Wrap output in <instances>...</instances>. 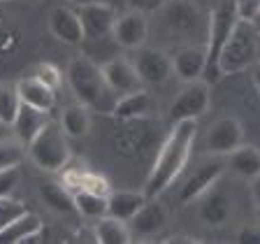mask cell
I'll use <instances>...</instances> for the list:
<instances>
[{"label": "cell", "instance_id": "6da1fadb", "mask_svg": "<svg viewBox=\"0 0 260 244\" xmlns=\"http://www.w3.org/2000/svg\"><path fill=\"white\" fill-rule=\"evenodd\" d=\"M170 126L172 128L156 149V158H153L149 177H146V198H160L172 186L174 179L184 172L186 163L193 154L195 137H198V119H184Z\"/></svg>", "mask_w": 260, "mask_h": 244}, {"label": "cell", "instance_id": "7a4b0ae2", "mask_svg": "<svg viewBox=\"0 0 260 244\" xmlns=\"http://www.w3.org/2000/svg\"><path fill=\"white\" fill-rule=\"evenodd\" d=\"M65 77H68V86L77 98V103L95 112H112L114 93L105 84L103 70L95 60H91L88 56H75L68 63Z\"/></svg>", "mask_w": 260, "mask_h": 244}, {"label": "cell", "instance_id": "3957f363", "mask_svg": "<svg viewBox=\"0 0 260 244\" xmlns=\"http://www.w3.org/2000/svg\"><path fill=\"white\" fill-rule=\"evenodd\" d=\"M160 23L174 38L186 44H205L209 30V12L195 0H168L160 10Z\"/></svg>", "mask_w": 260, "mask_h": 244}, {"label": "cell", "instance_id": "277c9868", "mask_svg": "<svg viewBox=\"0 0 260 244\" xmlns=\"http://www.w3.org/2000/svg\"><path fill=\"white\" fill-rule=\"evenodd\" d=\"M162 142L156 119H125L112 133V149L123 161H142L151 156Z\"/></svg>", "mask_w": 260, "mask_h": 244}, {"label": "cell", "instance_id": "5b68a950", "mask_svg": "<svg viewBox=\"0 0 260 244\" xmlns=\"http://www.w3.org/2000/svg\"><path fill=\"white\" fill-rule=\"evenodd\" d=\"M258 38L260 33L253 28L249 19H237L235 28L230 30L225 44L218 56V72L223 75H237L249 70L258 60Z\"/></svg>", "mask_w": 260, "mask_h": 244}, {"label": "cell", "instance_id": "8992f818", "mask_svg": "<svg viewBox=\"0 0 260 244\" xmlns=\"http://www.w3.org/2000/svg\"><path fill=\"white\" fill-rule=\"evenodd\" d=\"M239 19L237 12V0H221L214 10L209 12V30H207V65H205V75L202 79L207 84H216L221 79V72H218V56H221V49L225 44L230 30L235 28Z\"/></svg>", "mask_w": 260, "mask_h": 244}, {"label": "cell", "instance_id": "52a82bcc", "mask_svg": "<svg viewBox=\"0 0 260 244\" xmlns=\"http://www.w3.org/2000/svg\"><path fill=\"white\" fill-rule=\"evenodd\" d=\"M26 154L40 170H47V172H60L72 161L68 135L63 133L60 124H54V121H47L38 135L28 142Z\"/></svg>", "mask_w": 260, "mask_h": 244}, {"label": "cell", "instance_id": "ba28073f", "mask_svg": "<svg viewBox=\"0 0 260 244\" xmlns=\"http://www.w3.org/2000/svg\"><path fill=\"white\" fill-rule=\"evenodd\" d=\"M211 105V84L205 79L186 81L168 107V121L177 124L184 119H200Z\"/></svg>", "mask_w": 260, "mask_h": 244}, {"label": "cell", "instance_id": "9c48e42d", "mask_svg": "<svg viewBox=\"0 0 260 244\" xmlns=\"http://www.w3.org/2000/svg\"><path fill=\"white\" fill-rule=\"evenodd\" d=\"M195 202H198L200 221L209 228H221L233 219V209H235L233 191H230V186L223 184L221 179L216 184H211Z\"/></svg>", "mask_w": 260, "mask_h": 244}, {"label": "cell", "instance_id": "30bf717a", "mask_svg": "<svg viewBox=\"0 0 260 244\" xmlns=\"http://www.w3.org/2000/svg\"><path fill=\"white\" fill-rule=\"evenodd\" d=\"M77 16L81 21L84 40H100L112 33V26L116 21V10L109 3L103 0H91V3H81L75 7Z\"/></svg>", "mask_w": 260, "mask_h": 244}, {"label": "cell", "instance_id": "8fae6325", "mask_svg": "<svg viewBox=\"0 0 260 244\" xmlns=\"http://www.w3.org/2000/svg\"><path fill=\"white\" fill-rule=\"evenodd\" d=\"M244 142V126L235 116H221L209 126L205 137V151L216 154V156H225V154L235 151Z\"/></svg>", "mask_w": 260, "mask_h": 244}, {"label": "cell", "instance_id": "7c38bea8", "mask_svg": "<svg viewBox=\"0 0 260 244\" xmlns=\"http://www.w3.org/2000/svg\"><path fill=\"white\" fill-rule=\"evenodd\" d=\"M112 38L114 42L123 49H140L149 40V19L146 14L140 12H123L116 14V21L112 26Z\"/></svg>", "mask_w": 260, "mask_h": 244}, {"label": "cell", "instance_id": "4fadbf2b", "mask_svg": "<svg viewBox=\"0 0 260 244\" xmlns=\"http://www.w3.org/2000/svg\"><path fill=\"white\" fill-rule=\"evenodd\" d=\"M170 221V211L158 198H146V202L135 211L128 228L133 237H156Z\"/></svg>", "mask_w": 260, "mask_h": 244}, {"label": "cell", "instance_id": "5bb4252c", "mask_svg": "<svg viewBox=\"0 0 260 244\" xmlns=\"http://www.w3.org/2000/svg\"><path fill=\"white\" fill-rule=\"evenodd\" d=\"M109 114H112L116 121L156 119L158 116V100L142 86L133 93H123V96H119V100H114V107H112Z\"/></svg>", "mask_w": 260, "mask_h": 244}, {"label": "cell", "instance_id": "9a60e30c", "mask_svg": "<svg viewBox=\"0 0 260 244\" xmlns=\"http://www.w3.org/2000/svg\"><path fill=\"white\" fill-rule=\"evenodd\" d=\"M135 70L144 86H160L172 77V60L160 49H142L135 56Z\"/></svg>", "mask_w": 260, "mask_h": 244}, {"label": "cell", "instance_id": "2e32d148", "mask_svg": "<svg viewBox=\"0 0 260 244\" xmlns=\"http://www.w3.org/2000/svg\"><path fill=\"white\" fill-rule=\"evenodd\" d=\"M172 60V75L179 81H195L202 79L207 65V49L205 44H184L170 56Z\"/></svg>", "mask_w": 260, "mask_h": 244}, {"label": "cell", "instance_id": "e0dca14e", "mask_svg": "<svg viewBox=\"0 0 260 244\" xmlns=\"http://www.w3.org/2000/svg\"><path fill=\"white\" fill-rule=\"evenodd\" d=\"M100 70H103L105 84L109 86V91H112L114 96L133 93V91L144 86L140 75H137V70H135V63L128 58H112V60L100 65Z\"/></svg>", "mask_w": 260, "mask_h": 244}, {"label": "cell", "instance_id": "ac0fdd59", "mask_svg": "<svg viewBox=\"0 0 260 244\" xmlns=\"http://www.w3.org/2000/svg\"><path fill=\"white\" fill-rule=\"evenodd\" d=\"M44 242V226L38 214L23 211L16 219H12L3 230H0V244H30Z\"/></svg>", "mask_w": 260, "mask_h": 244}, {"label": "cell", "instance_id": "d6986e66", "mask_svg": "<svg viewBox=\"0 0 260 244\" xmlns=\"http://www.w3.org/2000/svg\"><path fill=\"white\" fill-rule=\"evenodd\" d=\"M49 30L56 40H60L63 44H70V47L84 42V30H81V21L75 7L58 5L49 12Z\"/></svg>", "mask_w": 260, "mask_h": 244}, {"label": "cell", "instance_id": "ffe728a7", "mask_svg": "<svg viewBox=\"0 0 260 244\" xmlns=\"http://www.w3.org/2000/svg\"><path fill=\"white\" fill-rule=\"evenodd\" d=\"M221 177H223V165L218 161L202 163V165H198V168L186 177L184 186H181V191H179V200L184 202V205L195 202L211 184H216Z\"/></svg>", "mask_w": 260, "mask_h": 244}, {"label": "cell", "instance_id": "44dd1931", "mask_svg": "<svg viewBox=\"0 0 260 244\" xmlns=\"http://www.w3.org/2000/svg\"><path fill=\"white\" fill-rule=\"evenodd\" d=\"M16 88H19L23 105H30V107L42 109V112H51L56 107V91L49 88L47 84H42L35 75L21 77L16 81Z\"/></svg>", "mask_w": 260, "mask_h": 244}, {"label": "cell", "instance_id": "7402d4cb", "mask_svg": "<svg viewBox=\"0 0 260 244\" xmlns=\"http://www.w3.org/2000/svg\"><path fill=\"white\" fill-rule=\"evenodd\" d=\"M146 202L144 191H109L107 193V217L130 221L135 211Z\"/></svg>", "mask_w": 260, "mask_h": 244}, {"label": "cell", "instance_id": "603a6c76", "mask_svg": "<svg viewBox=\"0 0 260 244\" xmlns=\"http://www.w3.org/2000/svg\"><path fill=\"white\" fill-rule=\"evenodd\" d=\"M47 121H49V112H42V109H35L30 105L21 103V107H19V112L14 116V124H12V128L16 133V140H21L23 144H28L42 130V126Z\"/></svg>", "mask_w": 260, "mask_h": 244}, {"label": "cell", "instance_id": "cb8c5ba5", "mask_svg": "<svg viewBox=\"0 0 260 244\" xmlns=\"http://www.w3.org/2000/svg\"><path fill=\"white\" fill-rule=\"evenodd\" d=\"M228 165H230V170H233L237 177L242 179H253L260 174V149H255V146L251 144H239L235 151L228 154Z\"/></svg>", "mask_w": 260, "mask_h": 244}, {"label": "cell", "instance_id": "d4e9b609", "mask_svg": "<svg viewBox=\"0 0 260 244\" xmlns=\"http://www.w3.org/2000/svg\"><path fill=\"white\" fill-rule=\"evenodd\" d=\"M58 124L68 137L81 140V137H86L88 130H91V112H88V107H84L81 103L68 105V107L60 112Z\"/></svg>", "mask_w": 260, "mask_h": 244}, {"label": "cell", "instance_id": "484cf974", "mask_svg": "<svg viewBox=\"0 0 260 244\" xmlns=\"http://www.w3.org/2000/svg\"><path fill=\"white\" fill-rule=\"evenodd\" d=\"M38 193H40V200H42L51 211H56V214H75L77 211L72 191L68 189L63 181H60V184H56V181H47V184L40 186Z\"/></svg>", "mask_w": 260, "mask_h": 244}, {"label": "cell", "instance_id": "4316f807", "mask_svg": "<svg viewBox=\"0 0 260 244\" xmlns=\"http://www.w3.org/2000/svg\"><path fill=\"white\" fill-rule=\"evenodd\" d=\"M93 233H95L98 244H130L133 242L128 223L121 221V219H114V217L98 219L95 226H93Z\"/></svg>", "mask_w": 260, "mask_h": 244}, {"label": "cell", "instance_id": "83f0119b", "mask_svg": "<svg viewBox=\"0 0 260 244\" xmlns=\"http://www.w3.org/2000/svg\"><path fill=\"white\" fill-rule=\"evenodd\" d=\"M72 198H75L77 214H81L84 219L98 221V219L107 217V195L91 193V191H75Z\"/></svg>", "mask_w": 260, "mask_h": 244}, {"label": "cell", "instance_id": "f1b7e54d", "mask_svg": "<svg viewBox=\"0 0 260 244\" xmlns=\"http://www.w3.org/2000/svg\"><path fill=\"white\" fill-rule=\"evenodd\" d=\"M19 107H21V96H19V88H16V81H3L0 84V124H14Z\"/></svg>", "mask_w": 260, "mask_h": 244}, {"label": "cell", "instance_id": "f546056e", "mask_svg": "<svg viewBox=\"0 0 260 244\" xmlns=\"http://www.w3.org/2000/svg\"><path fill=\"white\" fill-rule=\"evenodd\" d=\"M26 156V144L21 140H0V170L3 168H16L21 165Z\"/></svg>", "mask_w": 260, "mask_h": 244}, {"label": "cell", "instance_id": "4dcf8cb0", "mask_svg": "<svg viewBox=\"0 0 260 244\" xmlns=\"http://www.w3.org/2000/svg\"><path fill=\"white\" fill-rule=\"evenodd\" d=\"M23 211H26L23 200H14L12 195L0 198V230H3V228H5L12 219H16L19 214H23Z\"/></svg>", "mask_w": 260, "mask_h": 244}, {"label": "cell", "instance_id": "1f68e13d", "mask_svg": "<svg viewBox=\"0 0 260 244\" xmlns=\"http://www.w3.org/2000/svg\"><path fill=\"white\" fill-rule=\"evenodd\" d=\"M32 75L38 77L42 84H47L49 88H54V91H58L60 84H63V75H60V70L54 63H40Z\"/></svg>", "mask_w": 260, "mask_h": 244}, {"label": "cell", "instance_id": "d6a6232c", "mask_svg": "<svg viewBox=\"0 0 260 244\" xmlns=\"http://www.w3.org/2000/svg\"><path fill=\"white\" fill-rule=\"evenodd\" d=\"M19 181H21V170H19V165H16V168L0 170V198H7V195L14 193Z\"/></svg>", "mask_w": 260, "mask_h": 244}, {"label": "cell", "instance_id": "836d02e7", "mask_svg": "<svg viewBox=\"0 0 260 244\" xmlns=\"http://www.w3.org/2000/svg\"><path fill=\"white\" fill-rule=\"evenodd\" d=\"M168 0H125L128 10L140 12V14H156Z\"/></svg>", "mask_w": 260, "mask_h": 244}, {"label": "cell", "instance_id": "e575fe53", "mask_svg": "<svg viewBox=\"0 0 260 244\" xmlns=\"http://www.w3.org/2000/svg\"><path fill=\"white\" fill-rule=\"evenodd\" d=\"M237 242L242 244H260V226H246L237 233Z\"/></svg>", "mask_w": 260, "mask_h": 244}, {"label": "cell", "instance_id": "d590c367", "mask_svg": "<svg viewBox=\"0 0 260 244\" xmlns=\"http://www.w3.org/2000/svg\"><path fill=\"white\" fill-rule=\"evenodd\" d=\"M258 7H260V0H237L239 19H251Z\"/></svg>", "mask_w": 260, "mask_h": 244}, {"label": "cell", "instance_id": "8d00e7d4", "mask_svg": "<svg viewBox=\"0 0 260 244\" xmlns=\"http://www.w3.org/2000/svg\"><path fill=\"white\" fill-rule=\"evenodd\" d=\"M251 198H253L255 207H258V211H260V174L251 179Z\"/></svg>", "mask_w": 260, "mask_h": 244}, {"label": "cell", "instance_id": "74e56055", "mask_svg": "<svg viewBox=\"0 0 260 244\" xmlns=\"http://www.w3.org/2000/svg\"><path fill=\"white\" fill-rule=\"evenodd\" d=\"M251 81H253V88L260 93V63L251 65Z\"/></svg>", "mask_w": 260, "mask_h": 244}, {"label": "cell", "instance_id": "f35d334b", "mask_svg": "<svg viewBox=\"0 0 260 244\" xmlns=\"http://www.w3.org/2000/svg\"><path fill=\"white\" fill-rule=\"evenodd\" d=\"M249 21H251V23H253V28H255V30H258V33H260V7H258V10H255V12H253V16H251Z\"/></svg>", "mask_w": 260, "mask_h": 244}, {"label": "cell", "instance_id": "ab89813d", "mask_svg": "<svg viewBox=\"0 0 260 244\" xmlns=\"http://www.w3.org/2000/svg\"><path fill=\"white\" fill-rule=\"evenodd\" d=\"M258 63H260V38H258Z\"/></svg>", "mask_w": 260, "mask_h": 244}]
</instances>
